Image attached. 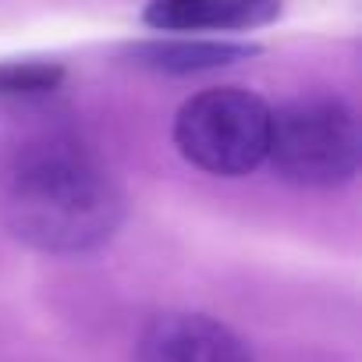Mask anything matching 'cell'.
I'll list each match as a JSON object with an SVG mask.
<instances>
[{"instance_id":"obj_3","label":"cell","mask_w":362,"mask_h":362,"mask_svg":"<svg viewBox=\"0 0 362 362\" xmlns=\"http://www.w3.org/2000/svg\"><path fill=\"white\" fill-rule=\"evenodd\" d=\"M274 107L235 86H214L181 103L174 146L192 167L214 177H242L267 160Z\"/></svg>"},{"instance_id":"obj_6","label":"cell","mask_w":362,"mask_h":362,"mask_svg":"<svg viewBox=\"0 0 362 362\" xmlns=\"http://www.w3.org/2000/svg\"><path fill=\"white\" fill-rule=\"evenodd\" d=\"M256 43H235V40H196V36H177V40H153V43H135L132 57L135 64L163 75H203L217 68L242 64L256 57Z\"/></svg>"},{"instance_id":"obj_4","label":"cell","mask_w":362,"mask_h":362,"mask_svg":"<svg viewBox=\"0 0 362 362\" xmlns=\"http://www.w3.org/2000/svg\"><path fill=\"white\" fill-rule=\"evenodd\" d=\"M135 362H256L249 344L206 313H160L139 341Z\"/></svg>"},{"instance_id":"obj_1","label":"cell","mask_w":362,"mask_h":362,"mask_svg":"<svg viewBox=\"0 0 362 362\" xmlns=\"http://www.w3.org/2000/svg\"><path fill=\"white\" fill-rule=\"evenodd\" d=\"M0 214L8 231L50 256L103 249L121 221L124 196L107 163L75 135L25 142L4 170Z\"/></svg>"},{"instance_id":"obj_2","label":"cell","mask_w":362,"mask_h":362,"mask_svg":"<svg viewBox=\"0 0 362 362\" xmlns=\"http://www.w3.org/2000/svg\"><path fill=\"white\" fill-rule=\"evenodd\" d=\"M358 117L341 96H298L270 117V167L298 189H337L358 170Z\"/></svg>"},{"instance_id":"obj_7","label":"cell","mask_w":362,"mask_h":362,"mask_svg":"<svg viewBox=\"0 0 362 362\" xmlns=\"http://www.w3.org/2000/svg\"><path fill=\"white\" fill-rule=\"evenodd\" d=\"M68 68L57 61H0V100H40L64 86Z\"/></svg>"},{"instance_id":"obj_5","label":"cell","mask_w":362,"mask_h":362,"mask_svg":"<svg viewBox=\"0 0 362 362\" xmlns=\"http://www.w3.org/2000/svg\"><path fill=\"white\" fill-rule=\"evenodd\" d=\"M281 18L274 0H156L142 11L149 29L170 36H203V33H245L263 29Z\"/></svg>"}]
</instances>
